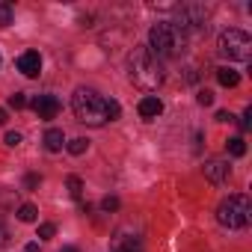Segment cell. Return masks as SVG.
<instances>
[{
	"label": "cell",
	"instance_id": "obj_29",
	"mask_svg": "<svg viewBox=\"0 0 252 252\" xmlns=\"http://www.w3.org/2000/svg\"><path fill=\"white\" fill-rule=\"evenodd\" d=\"M60 252H80V249H77V246H63Z\"/></svg>",
	"mask_w": 252,
	"mask_h": 252
},
{
	"label": "cell",
	"instance_id": "obj_25",
	"mask_svg": "<svg viewBox=\"0 0 252 252\" xmlns=\"http://www.w3.org/2000/svg\"><path fill=\"white\" fill-rule=\"evenodd\" d=\"M240 125H243V131H249V128H252V107H246V110H243V122H240Z\"/></svg>",
	"mask_w": 252,
	"mask_h": 252
},
{
	"label": "cell",
	"instance_id": "obj_2",
	"mask_svg": "<svg viewBox=\"0 0 252 252\" xmlns=\"http://www.w3.org/2000/svg\"><path fill=\"white\" fill-rule=\"evenodd\" d=\"M71 110H74L77 122L89 125V128H101V125L110 122V119H107V98L98 95L95 89H86V86L74 89V95H71Z\"/></svg>",
	"mask_w": 252,
	"mask_h": 252
},
{
	"label": "cell",
	"instance_id": "obj_22",
	"mask_svg": "<svg viewBox=\"0 0 252 252\" xmlns=\"http://www.w3.org/2000/svg\"><path fill=\"white\" fill-rule=\"evenodd\" d=\"M101 211H107V214H110V211H119V199H116V196H107V199L101 202Z\"/></svg>",
	"mask_w": 252,
	"mask_h": 252
},
{
	"label": "cell",
	"instance_id": "obj_14",
	"mask_svg": "<svg viewBox=\"0 0 252 252\" xmlns=\"http://www.w3.org/2000/svg\"><path fill=\"white\" fill-rule=\"evenodd\" d=\"M18 220L21 222H36L39 220V208L36 205H21L18 208Z\"/></svg>",
	"mask_w": 252,
	"mask_h": 252
},
{
	"label": "cell",
	"instance_id": "obj_10",
	"mask_svg": "<svg viewBox=\"0 0 252 252\" xmlns=\"http://www.w3.org/2000/svg\"><path fill=\"white\" fill-rule=\"evenodd\" d=\"M137 110H140V116H143L146 122H152V119H158V116L163 113V101H160L158 95H146Z\"/></svg>",
	"mask_w": 252,
	"mask_h": 252
},
{
	"label": "cell",
	"instance_id": "obj_9",
	"mask_svg": "<svg viewBox=\"0 0 252 252\" xmlns=\"http://www.w3.org/2000/svg\"><path fill=\"white\" fill-rule=\"evenodd\" d=\"M18 71H21L24 77H39V71H42V57H39V51H24V54L18 57Z\"/></svg>",
	"mask_w": 252,
	"mask_h": 252
},
{
	"label": "cell",
	"instance_id": "obj_16",
	"mask_svg": "<svg viewBox=\"0 0 252 252\" xmlns=\"http://www.w3.org/2000/svg\"><path fill=\"white\" fill-rule=\"evenodd\" d=\"M65 149H68V155H74V158H80L86 149H89V140H83V137H77V140H71V143H65Z\"/></svg>",
	"mask_w": 252,
	"mask_h": 252
},
{
	"label": "cell",
	"instance_id": "obj_30",
	"mask_svg": "<svg viewBox=\"0 0 252 252\" xmlns=\"http://www.w3.org/2000/svg\"><path fill=\"white\" fill-rule=\"evenodd\" d=\"M0 125H6V110H0Z\"/></svg>",
	"mask_w": 252,
	"mask_h": 252
},
{
	"label": "cell",
	"instance_id": "obj_24",
	"mask_svg": "<svg viewBox=\"0 0 252 252\" xmlns=\"http://www.w3.org/2000/svg\"><path fill=\"white\" fill-rule=\"evenodd\" d=\"M3 143H6V146H9V149H15V146H18V143H21V134H18V131H9V134H6V140H3Z\"/></svg>",
	"mask_w": 252,
	"mask_h": 252
},
{
	"label": "cell",
	"instance_id": "obj_27",
	"mask_svg": "<svg viewBox=\"0 0 252 252\" xmlns=\"http://www.w3.org/2000/svg\"><path fill=\"white\" fill-rule=\"evenodd\" d=\"M231 119H234V116H231V113H225V110H220V113H217V122H231Z\"/></svg>",
	"mask_w": 252,
	"mask_h": 252
},
{
	"label": "cell",
	"instance_id": "obj_21",
	"mask_svg": "<svg viewBox=\"0 0 252 252\" xmlns=\"http://www.w3.org/2000/svg\"><path fill=\"white\" fill-rule=\"evenodd\" d=\"M196 101H199L202 107H211V104H214V92H211V89H199V95H196Z\"/></svg>",
	"mask_w": 252,
	"mask_h": 252
},
{
	"label": "cell",
	"instance_id": "obj_7",
	"mask_svg": "<svg viewBox=\"0 0 252 252\" xmlns=\"http://www.w3.org/2000/svg\"><path fill=\"white\" fill-rule=\"evenodd\" d=\"M30 107L36 110V116H39V119H45V122H48V119H57V113H60V107H63V104H60V98H57V95H36V98L30 101Z\"/></svg>",
	"mask_w": 252,
	"mask_h": 252
},
{
	"label": "cell",
	"instance_id": "obj_23",
	"mask_svg": "<svg viewBox=\"0 0 252 252\" xmlns=\"http://www.w3.org/2000/svg\"><path fill=\"white\" fill-rule=\"evenodd\" d=\"M39 184H42V175H36V172H30V175L24 178V187H27V190H33V187H39Z\"/></svg>",
	"mask_w": 252,
	"mask_h": 252
},
{
	"label": "cell",
	"instance_id": "obj_17",
	"mask_svg": "<svg viewBox=\"0 0 252 252\" xmlns=\"http://www.w3.org/2000/svg\"><path fill=\"white\" fill-rule=\"evenodd\" d=\"M65 184H68L71 199H77V202H80V196H83V181H80L77 175H68V181H65Z\"/></svg>",
	"mask_w": 252,
	"mask_h": 252
},
{
	"label": "cell",
	"instance_id": "obj_5",
	"mask_svg": "<svg viewBox=\"0 0 252 252\" xmlns=\"http://www.w3.org/2000/svg\"><path fill=\"white\" fill-rule=\"evenodd\" d=\"M217 48H220V54L225 60H234V63H246L252 57V39H249V33L234 30V27L220 36V45Z\"/></svg>",
	"mask_w": 252,
	"mask_h": 252
},
{
	"label": "cell",
	"instance_id": "obj_4",
	"mask_svg": "<svg viewBox=\"0 0 252 252\" xmlns=\"http://www.w3.org/2000/svg\"><path fill=\"white\" fill-rule=\"evenodd\" d=\"M217 220H220V225H225V228H246L249 220H252V205H249V199L240 196V193L222 199L220 208H217Z\"/></svg>",
	"mask_w": 252,
	"mask_h": 252
},
{
	"label": "cell",
	"instance_id": "obj_26",
	"mask_svg": "<svg viewBox=\"0 0 252 252\" xmlns=\"http://www.w3.org/2000/svg\"><path fill=\"white\" fill-rule=\"evenodd\" d=\"M6 243H9V231H6V225H3V222H0V249H3Z\"/></svg>",
	"mask_w": 252,
	"mask_h": 252
},
{
	"label": "cell",
	"instance_id": "obj_11",
	"mask_svg": "<svg viewBox=\"0 0 252 252\" xmlns=\"http://www.w3.org/2000/svg\"><path fill=\"white\" fill-rule=\"evenodd\" d=\"M63 146H65V134L60 128H48L45 131V149L48 152H60Z\"/></svg>",
	"mask_w": 252,
	"mask_h": 252
},
{
	"label": "cell",
	"instance_id": "obj_15",
	"mask_svg": "<svg viewBox=\"0 0 252 252\" xmlns=\"http://www.w3.org/2000/svg\"><path fill=\"white\" fill-rule=\"evenodd\" d=\"M12 18H15V6L3 0V3H0V27H9Z\"/></svg>",
	"mask_w": 252,
	"mask_h": 252
},
{
	"label": "cell",
	"instance_id": "obj_8",
	"mask_svg": "<svg viewBox=\"0 0 252 252\" xmlns=\"http://www.w3.org/2000/svg\"><path fill=\"white\" fill-rule=\"evenodd\" d=\"M228 175H231V166H228L225 158H211V160H205V178H208L211 184H225Z\"/></svg>",
	"mask_w": 252,
	"mask_h": 252
},
{
	"label": "cell",
	"instance_id": "obj_1",
	"mask_svg": "<svg viewBox=\"0 0 252 252\" xmlns=\"http://www.w3.org/2000/svg\"><path fill=\"white\" fill-rule=\"evenodd\" d=\"M131 80L146 89V92H155L158 86H163L166 80V71H163V63L149 51V48H137L131 54Z\"/></svg>",
	"mask_w": 252,
	"mask_h": 252
},
{
	"label": "cell",
	"instance_id": "obj_3",
	"mask_svg": "<svg viewBox=\"0 0 252 252\" xmlns=\"http://www.w3.org/2000/svg\"><path fill=\"white\" fill-rule=\"evenodd\" d=\"M146 48H149L158 60L178 57V54L184 51V33H181L175 24L160 21V24L152 27V33H149V45H146Z\"/></svg>",
	"mask_w": 252,
	"mask_h": 252
},
{
	"label": "cell",
	"instance_id": "obj_20",
	"mask_svg": "<svg viewBox=\"0 0 252 252\" xmlns=\"http://www.w3.org/2000/svg\"><path fill=\"white\" fill-rule=\"evenodd\" d=\"M54 234H57V225L54 222H42L39 225V240H51Z\"/></svg>",
	"mask_w": 252,
	"mask_h": 252
},
{
	"label": "cell",
	"instance_id": "obj_28",
	"mask_svg": "<svg viewBox=\"0 0 252 252\" xmlns=\"http://www.w3.org/2000/svg\"><path fill=\"white\" fill-rule=\"evenodd\" d=\"M24 252H39V243H27V246H24Z\"/></svg>",
	"mask_w": 252,
	"mask_h": 252
},
{
	"label": "cell",
	"instance_id": "obj_12",
	"mask_svg": "<svg viewBox=\"0 0 252 252\" xmlns=\"http://www.w3.org/2000/svg\"><path fill=\"white\" fill-rule=\"evenodd\" d=\"M217 80H220V86H225V89H234L237 83H240V74L234 71V68H217Z\"/></svg>",
	"mask_w": 252,
	"mask_h": 252
},
{
	"label": "cell",
	"instance_id": "obj_6",
	"mask_svg": "<svg viewBox=\"0 0 252 252\" xmlns=\"http://www.w3.org/2000/svg\"><path fill=\"white\" fill-rule=\"evenodd\" d=\"M205 18H208L205 6H199V3H184V6H178V24H175V27H178L181 33H190V30H202Z\"/></svg>",
	"mask_w": 252,
	"mask_h": 252
},
{
	"label": "cell",
	"instance_id": "obj_19",
	"mask_svg": "<svg viewBox=\"0 0 252 252\" xmlns=\"http://www.w3.org/2000/svg\"><path fill=\"white\" fill-rule=\"evenodd\" d=\"M119 116H122V107H119V101L107 98V119H110V122H116Z\"/></svg>",
	"mask_w": 252,
	"mask_h": 252
},
{
	"label": "cell",
	"instance_id": "obj_13",
	"mask_svg": "<svg viewBox=\"0 0 252 252\" xmlns=\"http://www.w3.org/2000/svg\"><path fill=\"white\" fill-rule=\"evenodd\" d=\"M225 152H228L231 158H243V155H246V143H243L240 137H231V140L225 143Z\"/></svg>",
	"mask_w": 252,
	"mask_h": 252
},
{
	"label": "cell",
	"instance_id": "obj_18",
	"mask_svg": "<svg viewBox=\"0 0 252 252\" xmlns=\"http://www.w3.org/2000/svg\"><path fill=\"white\" fill-rule=\"evenodd\" d=\"M27 104H30V101H27L24 92H12V95H9V107H12V110H24Z\"/></svg>",
	"mask_w": 252,
	"mask_h": 252
}]
</instances>
